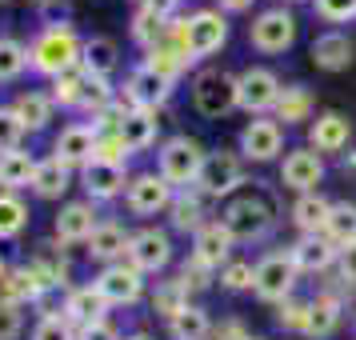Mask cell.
Segmentation results:
<instances>
[{
  "instance_id": "obj_1",
  "label": "cell",
  "mask_w": 356,
  "mask_h": 340,
  "mask_svg": "<svg viewBox=\"0 0 356 340\" xmlns=\"http://www.w3.org/2000/svg\"><path fill=\"white\" fill-rule=\"evenodd\" d=\"M220 225H225V232L232 236V244H252V241H264V236L273 232L276 209L264 196L248 193V196L228 200L225 212H220Z\"/></svg>"
},
{
  "instance_id": "obj_2",
  "label": "cell",
  "mask_w": 356,
  "mask_h": 340,
  "mask_svg": "<svg viewBox=\"0 0 356 340\" xmlns=\"http://www.w3.org/2000/svg\"><path fill=\"white\" fill-rule=\"evenodd\" d=\"M228 44V17L220 8H200L177 29V49L184 60H204Z\"/></svg>"
},
{
  "instance_id": "obj_3",
  "label": "cell",
  "mask_w": 356,
  "mask_h": 340,
  "mask_svg": "<svg viewBox=\"0 0 356 340\" xmlns=\"http://www.w3.org/2000/svg\"><path fill=\"white\" fill-rule=\"evenodd\" d=\"M296 33H300V20L292 8L284 4H276V8H264L257 13V20L248 24V44L264 56H280V52H289L296 44Z\"/></svg>"
},
{
  "instance_id": "obj_4",
  "label": "cell",
  "mask_w": 356,
  "mask_h": 340,
  "mask_svg": "<svg viewBox=\"0 0 356 340\" xmlns=\"http://www.w3.org/2000/svg\"><path fill=\"white\" fill-rule=\"evenodd\" d=\"M81 40L72 29H44V33L36 36L33 44V68L36 72H44V76H65L72 68L81 65Z\"/></svg>"
},
{
  "instance_id": "obj_5",
  "label": "cell",
  "mask_w": 356,
  "mask_h": 340,
  "mask_svg": "<svg viewBox=\"0 0 356 340\" xmlns=\"http://www.w3.org/2000/svg\"><path fill=\"white\" fill-rule=\"evenodd\" d=\"M296 280H300V268H296L292 252H264L252 273V292L264 305H284L296 292Z\"/></svg>"
},
{
  "instance_id": "obj_6",
  "label": "cell",
  "mask_w": 356,
  "mask_h": 340,
  "mask_svg": "<svg viewBox=\"0 0 356 340\" xmlns=\"http://www.w3.org/2000/svg\"><path fill=\"white\" fill-rule=\"evenodd\" d=\"M193 108L204 120H220L236 108V76L225 68H204L193 81Z\"/></svg>"
},
{
  "instance_id": "obj_7",
  "label": "cell",
  "mask_w": 356,
  "mask_h": 340,
  "mask_svg": "<svg viewBox=\"0 0 356 340\" xmlns=\"http://www.w3.org/2000/svg\"><path fill=\"white\" fill-rule=\"evenodd\" d=\"M204 156H209V152L196 145L193 136H172V140L161 145L156 164H161V177L168 180L172 188H184V184H196L200 168H204Z\"/></svg>"
},
{
  "instance_id": "obj_8",
  "label": "cell",
  "mask_w": 356,
  "mask_h": 340,
  "mask_svg": "<svg viewBox=\"0 0 356 340\" xmlns=\"http://www.w3.org/2000/svg\"><path fill=\"white\" fill-rule=\"evenodd\" d=\"M280 76H276L273 68L264 65H248L236 76V108H244L248 116H264L268 108H276V100H280Z\"/></svg>"
},
{
  "instance_id": "obj_9",
  "label": "cell",
  "mask_w": 356,
  "mask_h": 340,
  "mask_svg": "<svg viewBox=\"0 0 356 340\" xmlns=\"http://www.w3.org/2000/svg\"><path fill=\"white\" fill-rule=\"evenodd\" d=\"M284 152V124L268 120V116H252L241 129V161L268 164Z\"/></svg>"
},
{
  "instance_id": "obj_10",
  "label": "cell",
  "mask_w": 356,
  "mask_h": 340,
  "mask_svg": "<svg viewBox=\"0 0 356 340\" xmlns=\"http://www.w3.org/2000/svg\"><path fill=\"white\" fill-rule=\"evenodd\" d=\"M324 180V156L316 148H289L284 161H280V184L292 188V193H316Z\"/></svg>"
},
{
  "instance_id": "obj_11",
  "label": "cell",
  "mask_w": 356,
  "mask_h": 340,
  "mask_svg": "<svg viewBox=\"0 0 356 340\" xmlns=\"http://www.w3.org/2000/svg\"><path fill=\"white\" fill-rule=\"evenodd\" d=\"M244 180V164H241V152H228V148H216L204 156V168H200V193L204 196H228L232 188H241Z\"/></svg>"
},
{
  "instance_id": "obj_12",
  "label": "cell",
  "mask_w": 356,
  "mask_h": 340,
  "mask_svg": "<svg viewBox=\"0 0 356 340\" xmlns=\"http://www.w3.org/2000/svg\"><path fill=\"white\" fill-rule=\"evenodd\" d=\"M124 200H129V209L136 216H156V212L172 209V200H177V188L161 177V172H140V177L129 180V188H124Z\"/></svg>"
},
{
  "instance_id": "obj_13",
  "label": "cell",
  "mask_w": 356,
  "mask_h": 340,
  "mask_svg": "<svg viewBox=\"0 0 356 340\" xmlns=\"http://www.w3.org/2000/svg\"><path fill=\"white\" fill-rule=\"evenodd\" d=\"M129 264L140 273H164L172 264V236L164 228H140L129 241Z\"/></svg>"
},
{
  "instance_id": "obj_14",
  "label": "cell",
  "mask_w": 356,
  "mask_h": 340,
  "mask_svg": "<svg viewBox=\"0 0 356 340\" xmlns=\"http://www.w3.org/2000/svg\"><path fill=\"white\" fill-rule=\"evenodd\" d=\"M97 289L108 305H136V300L145 296V273L120 260V264H108V268L97 276Z\"/></svg>"
},
{
  "instance_id": "obj_15",
  "label": "cell",
  "mask_w": 356,
  "mask_h": 340,
  "mask_svg": "<svg viewBox=\"0 0 356 340\" xmlns=\"http://www.w3.org/2000/svg\"><path fill=\"white\" fill-rule=\"evenodd\" d=\"M348 140H353V120L344 113L312 116V124H308V148H316L321 156H328V152L348 148Z\"/></svg>"
},
{
  "instance_id": "obj_16",
  "label": "cell",
  "mask_w": 356,
  "mask_h": 340,
  "mask_svg": "<svg viewBox=\"0 0 356 340\" xmlns=\"http://www.w3.org/2000/svg\"><path fill=\"white\" fill-rule=\"evenodd\" d=\"M228 252H232V236L225 232L220 220H209L204 228L193 232V264H200V268H225Z\"/></svg>"
},
{
  "instance_id": "obj_17",
  "label": "cell",
  "mask_w": 356,
  "mask_h": 340,
  "mask_svg": "<svg viewBox=\"0 0 356 340\" xmlns=\"http://www.w3.org/2000/svg\"><path fill=\"white\" fill-rule=\"evenodd\" d=\"M312 65L324 68V72H344V68L353 65L356 56V44L348 33H340V29H328V33H321L316 40H312Z\"/></svg>"
},
{
  "instance_id": "obj_18",
  "label": "cell",
  "mask_w": 356,
  "mask_h": 340,
  "mask_svg": "<svg viewBox=\"0 0 356 340\" xmlns=\"http://www.w3.org/2000/svg\"><path fill=\"white\" fill-rule=\"evenodd\" d=\"M81 180H84V188H88L92 200H113L116 193L129 188V180H124V164H108V161H88L81 168Z\"/></svg>"
},
{
  "instance_id": "obj_19",
  "label": "cell",
  "mask_w": 356,
  "mask_h": 340,
  "mask_svg": "<svg viewBox=\"0 0 356 340\" xmlns=\"http://www.w3.org/2000/svg\"><path fill=\"white\" fill-rule=\"evenodd\" d=\"M289 252H292V260H296V268H300V273H324V268H332V264H337L340 248L328 241L324 232H316V236H300Z\"/></svg>"
},
{
  "instance_id": "obj_20",
  "label": "cell",
  "mask_w": 356,
  "mask_h": 340,
  "mask_svg": "<svg viewBox=\"0 0 356 340\" xmlns=\"http://www.w3.org/2000/svg\"><path fill=\"white\" fill-rule=\"evenodd\" d=\"M156 116L148 113V108H132V113L116 116V136H120V145L129 148V152H145L152 140H156Z\"/></svg>"
},
{
  "instance_id": "obj_21",
  "label": "cell",
  "mask_w": 356,
  "mask_h": 340,
  "mask_svg": "<svg viewBox=\"0 0 356 340\" xmlns=\"http://www.w3.org/2000/svg\"><path fill=\"white\" fill-rule=\"evenodd\" d=\"M52 156H60V161L72 168V164H88L97 156V129H88V124H68L60 136H56V152Z\"/></svg>"
},
{
  "instance_id": "obj_22",
  "label": "cell",
  "mask_w": 356,
  "mask_h": 340,
  "mask_svg": "<svg viewBox=\"0 0 356 340\" xmlns=\"http://www.w3.org/2000/svg\"><path fill=\"white\" fill-rule=\"evenodd\" d=\"M168 88H172V81L168 76H161V72H152L148 65H140L136 72L129 76V100L136 104V108H156V104H164L168 100Z\"/></svg>"
},
{
  "instance_id": "obj_23",
  "label": "cell",
  "mask_w": 356,
  "mask_h": 340,
  "mask_svg": "<svg viewBox=\"0 0 356 340\" xmlns=\"http://www.w3.org/2000/svg\"><path fill=\"white\" fill-rule=\"evenodd\" d=\"M104 308H108V300L100 296L97 284H84V289H72L65 300V316L68 324H81V328H88V324L104 321Z\"/></svg>"
},
{
  "instance_id": "obj_24",
  "label": "cell",
  "mask_w": 356,
  "mask_h": 340,
  "mask_svg": "<svg viewBox=\"0 0 356 340\" xmlns=\"http://www.w3.org/2000/svg\"><path fill=\"white\" fill-rule=\"evenodd\" d=\"M328 212H332V200L321 193H300L296 204H292V225L300 228V236H316L328 225Z\"/></svg>"
},
{
  "instance_id": "obj_25",
  "label": "cell",
  "mask_w": 356,
  "mask_h": 340,
  "mask_svg": "<svg viewBox=\"0 0 356 340\" xmlns=\"http://www.w3.org/2000/svg\"><path fill=\"white\" fill-rule=\"evenodd\" d=\"M129 241H132L129 232L108 220V225H97V232H92L84 244H88V257L104 260V268H108V264H120V257L129 252Z\"/></svg>"
},
{
  "instance_id": "obj_26",
  "label": "cell",
  "mask_w": 356,
  "mask_h": 340,
  "mask_svg": "<svg viewBox=\"0 0 356 340\" xmlns=\"http://www.w3.org/2000/svg\"><path fill=\"white\" fill-rule=\"evenodd\" d=\"M97 212H92V204H84V200H72V204H65L60 209V216H56V236L60 241H88L92 232H97Z\"/></svg>"
},
{
  "instance_id": "obj_27",
  "label": "cell",
  "mask_w": 356,
  "mask_h": 340,
  "mask_svg": "<svg viewBox=\"0 0 356 340\" xmlns=\"http://www.w3.org/2000/svg\"><path fill=\"white\" fill-rule=\"evenodd\" d=\"M72 184V168H68L60 156H49V161H36V177H33V193L44 196V200H56V196L68 193Z\"/></svg>"
},
{
  "instance_id": "obj_28",
  "label": "cell",
  "mask_w": 356,
  "mask_h": 340,
  "mask_svg": "<svg viewBox=\"0 0 356 340\" xmlns=\"http://www.w3.org/2000/svg\"><path fill=\"white\" fill-rule=\"evenodd\" d=\"M168 332H172V340H209L212 337V321H209V312H204L200 305H184L180 312L168 316Z\"/></svg>"
},
{
  "instance_id": "obj_29",
  "label": "cell",
  "mask_w": 356,
  "mask_h": 340,
  "mask_svg": "<svg viewBox=\"0 0 356 340\" xmlns=\"http://www.w3.org/2000/svg\"><path fill=\"white\" fill-rule=\"evenodd\" d=\"M120 60V49H116L113 36H92V40H84L81 49V68L84 72H92V76H108Z\"/></svg>"
},
{
  "instance_id": "obj_30",
  "label": "cell",
  "mask_w": 356,
  "mask_h": 340,
  "mask_svg": "<svg viewBox=\"0 0 356 340\" xmlns=\"http://www.w3.org/2000/svg\"><path fill=\"white\" fill-rule=\"evenodd\" d=\"M44 289H49V280L36 273V264H20V268H13L8 280H4L8 300H17V305H20V300H40Z\"/></svg>"
},
{
  "instance_id": "obj_31",
  "label": "cell",
  "mask_w": 356,
  "mask_h": 340,
  "mask_svg": "<svg viewBox=\"0 0 356 340\" xmlns=\"http://www.w3.org/2000/svg\"><path fill=\"white\" fill-rule=\"evenodd\" d=\"M340 324V305L337 296H316V300H308V324H305V337H332Z\"/></svg>"
},
{
  "instance_id": "obj_32",
  "label": "cell",
  "mask_w": 356,
  "mask_h": 340,
  "mask_svg": "<svg viewBox=\"0 0 356 340\" xmlns=\"http://www.w3.org/2000/svg\"><path fill=\"white\" fill-rule=\"evenodd\" d=\"M324 236L337 244V248H344V244L356 241V204H353V200H332V212H328Z\"/></svg>"
},
{
  "instance_id": "obj_33",
  "label": "cell",
  "mask_w": 356,
  "mask_h": 340,
  "mask_svg": "<svg viewBox=\"0 0 356 340\" xmlns=\"http://www.w3.org/2000/svg\"><path fill=\"white\" fill-rule=\"evenodd\" d=\"M33 177H36V161L29 152H20V148L0 152V184L4 188H24V184H33Z\"/></svg>"
},
{
  "instance_id": "obj_34",
  "label": "cell",
  "mask_w": 356,
  "mask_h": 340,
  "mask_svg": "<svg viewBox=\"0 0 356 340\" xmlns=\"http://www.w3.org/2000/svg\"><path fill=\"white\" fill-rule=\"evenodd\" d=\"M276 113H280V120H284V124L312 120V92H308L305 84H289V88H280Z\"/></svg>"
},
{
  "instance_id": "obj_35",
  "label": "cell",
  "mask_w": 356,
  "mask_h": 340,
  "mask_svg": "<svg viewBox=\"0 0 356 340\" xmlns=\"http://www.w3.org/2000/svg\"><path fill=\"white\" fill-rule=\"evenodd\" d=\"M13 113H17V120H20V124H24L29 132H40V129H44V124L52 120V97H40V92H24V97H17Z\"/></svg>"
},
{
  "instance_id": "obj_36",
  "label": "cell",
  "mask_w": 356,
  "mask_h": 340,
  "mask_svg": "<svg viewBox=\"0 0 356 340\" xmlns=\"http://www.w3.org/2000/svg\"><path fill=\"white\" fill-rule=\"evenodd\" d=\"M132 36H136V40H140L148 52H152V49L164 40V17H156V13L145 4V8L136 13V20H132Z\"/></svg>"
},
{
  "instance_id": "obj_37",
  "label": "cell",
  "mask_w": 356,
  "mask_h": 340,
  "mask_svg": "<svg viewBox=\"0 0 356 340\" xmlns=\"http://www.w3.org/2000/svg\"><path fill=\"white\" fill-rule=\"evenodd\" d=\"M24 225H29V209L20 204L17 196H0V241L17 236Z\"/></svg>"
},
{
  "instance_id": "obj_38",
  "label": "cell",
  "mask_w": 356,
  "mask_h": 340,
  "mask_svg": "<svg viewBox=\"0 0 356 340\" xmlns=\"http://www.w3.org/2000/svg\"><path fill=\"white\" fill-rule=\"evenodd\" d=\"M81 97H84V68H72L65 76H56V84H52L56 104H81Z\"/></svg>"
},
{
  "instance_id": "obj_39",
  "label": "cell",
  "mask_w": 356,
  "mask_h": 340,
  "mask_svg": "<svg viewBox=\"0 0 356 340\" xmlns=\"http://www.w3.org/2000/svg\"><path fill=\"white\" fill-rule=\"evenodd\" d=\"M252 273H257V264H248V260H228L225 268H220V284L228 292H244L252 289Z\"/></svg>"
},
{
  "instance_id": "obj_40",
  "label": "cell",
  "mask_w": 356,
  "mask_h": 340,
  "mask_svg": "<svg viewBox=\"0 0 356 340\" xmlns=\"http://www.w3.org/2000/svg\"><path fill=\"white\" fill-rule=\"evenodd\" d=\"M24 65H29V52L20 49L17 40H0V81H13V76H20V72H24Z\"/></svg>"
},
{
  "instance_id": "obj_41",
  "label": "cell",
  "mask_w": 356,
  "mask_h": 340,
  "mask_svg": "<svg viewBox=\"0 0 356 340\" xmlns=\"http://www.w3.org/2000/svg\"><path fill=\"white\" fill-rule=\"evenodd\" d=\"M172 212H177V216H172V225L188 228V232H196V228L209 225V220H200L204 212H200V200H193V196H188V200H184V196H180V200H172Z\"/></svg>"
},
{
  "instance_id": "obj_42",
  "label": "cell",
  "mask_w": 356,
  "mask_h": 340,
  "mask_svg": "<svg viewBox=\"0 0 356 340\" xmlns=\"http://www.w3.org/2000/svg\"><path fill=\"white\" fill-rule=\"evenodd\" d=\"M316 4V17L328 24H348L356 17V0H312Z\"/></svg>"
},
{
  "instance_id": "obj_43",
  "label": "cell",
  "mask_w": 356,
  "mask_h": 340,
  "mask_svg": "<svg viewBox=\"0 0 356 340\" xmlns=\"http://www.w3.org/2000/svg\"><path fill=\"white\" fill-rule=\"evenodd\" d=\"M113 100V88H108V81L104 76H92V72H84V97H81V104L84 108H104Z\"/></svg>"
},
{
  "instance_id": "obj_44",
  "label": "cell",
  "mask_w": 356,
  "mask_h": 340,
  "mask_svg": "<svg viewBox=\"0 0 356 340\" xmlns=\"http://www.w3.org/2000/svg\"><path fill=\"white\" fill-rule=\"evenodd\" d=\"M20 132H24V124L17 120V113L0 108V152H13L20 145Z\"/></svg>"
},
{
  "instance_id": "obj_45",
  "label": "cell",
  "mask_w": 356,
  "mask_h": 340,
  "mask_svg": "<svg viewBox=\"0 0 356 340\" xmlns=\"http://www.w3.org/2000/svg\"><path fill=\"white\" fill-rule=\"evenodd\" d=\"M33 340H72V324H68V316H44L36 324Z\"/></svg>"
},
{
  "instance_id": "obj_46",
  "label": "cell",
  "mask_w": 356,
  "mask_h": 340,
  "mask_svg": "<svg viewBox=\"0 0 356 340\" xmlns=\"http://www.w3.org/2000/svg\"><path fill=\"white\" fill-rule=\"evenodd\" d=\"M276 321H280V328H300V332H305V324H308V300H284V305H280V316H276Z\"/></svg>"
},
{
  "instance_id": "obj_47",
  "label": "cell",
  "mask_w": 356,
  "mask_h": 340,
  "mask_svg": "<svg viewBox=\"0 0 356 340\" xmlns=\"http://www.w3.org/2000/svg\"><path fill=\"white\" fill-rule=\"evenodd\" d=\"M20 337V305L17 300H0V340H17Z\"/></svg>"
},
{
  "instance_id": "obj_48",
  "label": "cell",
  "mask_w": 356,
  "mask_h": 340,
  "mask_svg": "<svg viewBox=\"0 0 356 340\" xmlns=\"http://www.w3.org/2000/svg\"><path fill=\"white\" fill-rule=\"evenodd\" d=\"M337 268H340V280H348V284H356V241L344 244L337 252Z\"/></svg>"
},
{
  "instance_id": "obj_49",
  "label": "cell",
  "mask_w": 356,
  "mask_h": 340,
  "mask_svg": "<svg viewBox=\"0 0 356 340\" xmlns=\"http://www.w3.org/2000/svg\"><path fill=\"white\" fill-rule=\"evenodd\" d=\"M81 340H120V332H116L113 321H97L88 328H81Z\"/></svg>"
},
{
  "instance_id": "obj_50",
  "label": "cell",
  "mask_w": 356,
  "mask_h": 340,
  "mask_svg": "<svg viewBox=\"0 0 356 340\" xmlns=\"http://www.w3.org/2000/svg\"><path fill=\"white\" fill-rule=\"evenodd\" d=\"M148 8H152V13H156V17H164L168 20V13H172V8H177L180 0H145Z\"/></svg>"
},
{
  "instance_id": "obj_51",
  "label": "cell",
  "mask_w": 356,
  "mask_h": 340,
  "mask_svg": "<svg viewBox=\"0 0 356 340\" xmlns=\"http://www.w3.org/2000/svg\"><path fill=\"white\" fill-rule=\"evenodd\" d=\"M216 4H220V13H248V8H252V0H216Z\"/></svg>"
},
{
  "instance_id": "obj_52",
  "label": "cell",
  "mask_w": 356,
  "mask_h": 340,
  "mask_svg": "<svg viewBox=\"0 0 356 340\" xmlns=\"http://www.w3.org/2000/svg\"><path fill=\"white\" fill-rule=\"evenodd\" d=\"M129 340H152V337H145V332H136V337H129Z\"/></svg>"
},
{
  "instance_id": "obj_53",
  "label": "cell",
  "mask_w": 356,
  "mask_h": 340,
  "mask_svg": "<svg viewBox=\"0 0 356 340\" xmlns=\"http://www.w3.org/2000/svg\"><path fill=\"white\" fill-rule=\"evenodd\" d=\"M0 276H4V260H0Z\"/></svg>"
},
{
  "instance_id": "obj_54",
  "label": "cell",
  "mask_w": 356,
  "mask_h": 340,
  "mask_svg": "<svg viewBox=\"0 0 356 340\" xmlns=\"http://www.w3.org/2000/svg\"><path fill=\"white\" fill-rule=\"evenodd\" d=\"M36 4H49V0H36Z\"/></svg>"
},
{
  "instance_id": "obj_55",
  "label": "cell",
  "mask_w": 356,
  "mask_h": 340,
  "mask_svg": "<svg viewBox=\"0 0 356 340\" xmlns=\"http://www.w3.org/2000/svg\"><path fill=\"white\" fill-rule=\"evenodd\" d=\"M248 340H260V337H248Z\"/></svg>"
},
{
  "instance_id": "obj_56",
  "label": "cell",
  "mask_w": 356,
  "mask_h": 340,
  "mask_svg": "<svg viewBox=\"0 0 356 340\" xmlns=\"http://www.w3.org/2000/svg\"><path fill=\"white\" fill-rule=\"evenodd\" d=\"M0 4H4V0H0Z\"/></svg>"
}]
</instances>
